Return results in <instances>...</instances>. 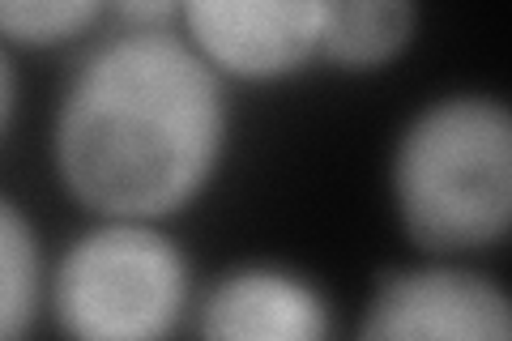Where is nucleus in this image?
I'll use <instances>...</instances> for the list:
<instances>
[{"label":"nucleus","instance_id":"nucleus-4","mask_svg":"<svg viewBox=\"0 0 512 341\" xmlns=\"http://www.w3.org/2000/svg\"><path fill=\"white\" fill-rule=\"evenodd\" d=\"M355 341H512V307L483 273L410 269L380 282Z\"/></svg>","mask_w":512,"mask_h":341},{"label":"nucleus","instance_id":"nucleus-8","mask_svg":"<svg viewBox=\"0 0 512 341\" xmlns=\"http://www.w3.org/2000/svg\"><path fill=\"white\" fill-rule=\"evenodd\" d=\"M39 239L9 197H0V341H26L39 312Z\"/></svg>","mask_w":512,"mask_h":341},{"label":"nucleus","instance_id":"nucleus-7","mask_svg":"<svg viewBox=\"0 0 512 341\" xmlns=\"http://www.w3.org/2000/svg\"><path fill=\"white\" fill-rule=\"evenodd\" d=\"M419 9L402 0H342L325 5L320 26V56L342 69H376L393 60L414 39Z\"/></svg>","mask_w":512,"mask_h":341},{"label":"nucleus","instance_id":"nucleus-6","mask_svg":"<svg viewBox=\"0 0 512 341\" xmlns=\"http://www.w3.org/2000/svg\"><path fill=\"white\" fill-rule=\"evenodd\" d=\"M325 295L291 269H231L201 303V341H329Z\"/></svg>","mask_w":512,"mask_h":341},{"label":"nucleus","instance_id":"nucleus-9","mask_svg":"<svg viewBox=\"0 0 512 341\" xmlns=\"http://www.w3.org/2000/svg\"><path fill=\"white\" fill-rule=\"evenodd\" d=\"M90 0H0V35L26 47L64 43L99 18Z\"/></svg>","mask_w":512,"mask_h":341},{"label":"nucleus","instance_id":"nucleus-3","mask_svg":"<svg viewBox=\"0 0 512 341\" xmlns=\"http://www.w3.org/2000/svg\"><path fill=\"white\" fill-rule=\"evenodd\" d=\"M52 307L69 341H171L188 261L150 222H107L60 256Z\"/></svg>","mask_w":512,"mask_h":341},{"label":"nucleus","instance_id":"nucleus-1","mask_svg":"<svg viewBox=\"0 0 512 341\" xmlns=\"http://www.w3.org/2000/svg\"><path fill=\"white\" fill-rule=\"evenodd\" d=\"M222 145V81L167 26H137L94 47L52 128L64 188L111 222H154L184 209L218 171Z\"/></svg>","mask_w":512,"mask_h":341},{"label":"nucleus","instance_id":"nucleus-10","mask_svg":"<svg viewBox=\"0 0 512 341\" xmlns=\"http://www.w3.org/2000/svg\"><path fill=\"white\" fill-rule=\"evenodd\" d=\"M13 107H18V77H13L9 52L0 47V137H5V128L13 120Z\"/></svg>","mask_w":512,"mask_h":341},{"label":"nucleus","instance_id":"nucleus-5","mask_svg":"<svg viewBox=\"0 0 512 341\" xmlns=\"http://www.w3.org/2000/svg\"><path fill=\"white\" fill-rule=\"evenodd\" d=\"M180 18L214 73L269 81L320 52L325 0H192Z\"/></svg>","mask_w":512,"mask_h":341},{"label":"nucleus","instance_id":"nucleus-2","mask_svg":"<svg viewBox=\"0 0 512 341\" xmlns=\"http://www.w3.org/2000/svg\"><path fill=\"white\" fill-rule=\"evenodd\" d=\"M393 197L427 252L500 243L512 222V116L487 94L423 107L393 150Z\"/></svg>","mask_w":512,"mask_h":341}]
</instances>
